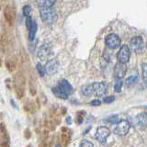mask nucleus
Returning <instances> with one entry per match:
<instances>
[{"mask_svg": "<svg viewBox=\"0 0 147 147\" xmlns=\"http://www.w3.org/2000/svg\"><path fill=\"white\" fill-rule=\"evenodd\" d=\"M30 12H31V7H30V6H29V5H27V6H24V7H23V15H24L25 17H29Z\"/></svg>", "mask_w": 147, "mask_h": 147, "instance_id": "4be33fe9", "label": "nucleus"}, {"mask_svg": "<svg viewBox=\"0 0 147 147\" xmlns=\"http://www.w3.org/2000/svg\"><path fill=\"white\" fill-rule=\"evenodd\" d=\"M4 15H5V18H6L7 22L10 26H12L13 23H14V13L11 10V7H7L6 8H5Z\"/></svg>", "mask_w": 147, "mask_h": 147, "instance_id": "ddd939ff", "label": "nucleus"}, {"mask_svg": "<svg viewBox=\"0 0 147 147\" xmlns=\"http://www.w3.org/2000/svg\"><path fill=\"white\" fill-rule=\"evenodd\" d=\"M46 71L49 74V75H54L55 73H57L58 68H59V63L57 62V60L52 59L49 60V61L46 63Z\"/></svg>", "mask_w": 147, "mask_h": 147, "instance_id": "6e6552de", "label": "nucleus"}, {"mask_svg": "<svg viewBox=\"0 0 147 147\" xmlns=\"http://www.w3.org/2000/svg\"><path fill=\"white\" fill-rule=\"evenodd\" d=\"M110 135V131L107 127H99L96 132V139L100 142H104Z\"/></svg>", "mask_w": 147, "mask_h": 147, "instance_id": "39448f33", "label": "nucleus"}, {"mask_svg": "<svg viewBox=\"0 0 147 147\" xmlns=\"http://www.w3.org/2000/svg\"><path fill=\"white\" fill-rule=\"evenodd\" d=\"M142 79L144 84L147 86V63L142 64Z\"/></svg>", "mask_w": 147, "mask_h": 147, "instance_id": "6ab92c4d", "label": "nucleus"}, {"mask_svg": "<svg viewBox=\"0 0 147 147\" xmlns=\"http://www.w3.org/2000/svg\"><path fill=\"white\" fill-rule=\"evenodd\" d=\"M115 100V98L113 96H106V98L103 99V102L104 103H107V104H109V103H111L113 102V101Z\"/></svg>", "mask_w": 147, "mask_h": 147, "instance_id": "5701e85b", "label": "nucleus"}, {"mask_svg": "<svg viewBox=\"0 0 147 147\" xmlns=\"http://www.w3.org/2000/svg\"><path fill=\"white\" fill-rule=\"evenodd\" d=\"M93 87H94V94L98 96H104L107 93V86L104 83H94Z\"/></svg>", "mask_w": 147, "mask_h": 147, "instance_id": "9d476101", "label": "nucleus"}, {"mask_svg": "<svg viewBox=\"0 0 147 147\" xmlns=\"http://www.w3.org/2000/svg\"><path fill=\"white\" fill-rule=\"evenodd\" d=\"M130 128H131V125L127 121H121L117 124V126L115 127L114 133H116V134L119 136H124L129 132Z\"/></svg>", "mask_w": 147, "mask_h": 147, "instance_id": "7ed1b4c3", "label": "nucleus"}, {"mask_svg": "<svg viewBox=\"0 0 147 147\" xmlns=\"http://www.w3.org/2000/svg\"><path fill=\"white\" fill-rule=\"evenodd\" d=\"M81 92L83 95L85 96H90L94 93V87H93V84L92 85H85L81 87Z\"/></svg>", "mask_w": 147, "mask_h": 147, "instance_id": "4468645a", "label": "nucleus"}, {"mask_svg": "<svg viewBox=\"0 0 147 147\" xmlns=\"http://www.w3.org/2000/svg\"><path fill=\"white\" fill-rule=\"evenodd\" d=\"M101 104V101L98 100V99H95V100H92L90 102V105L91 106H99Z\"/></svg>", "mask_w": 147, "mask_h": 147, "instance_id": "a878e982", "label": "nucleus"}, {"mask_svg": "<svg viewBox=\"0 0 147 147\" xmlns=\"http://www.w3.org/2000/svg\"><path fill=\"white\" fill-rule=\"evenodd\" d=\"M30 32H29V37H30V40H33L34 38H35V34L37 32V23L35 21L32 22V24L30 26V28L29 29Z\"/></svg>", "mask_w": 147, "mask_h": 147, "instance_id": "f3484780", "label": "nucleus"}, {"mask_svg": "<svg viewBox=\"0 0 147 147\" xmlns=\"http://www.w3.org/2000/svg\"><path fill=\"white\" fill-rule=\"evenodd\" d=\"M130 46L132 51H134L136 53L142 52V47H144V40H142V37L136 36L133 37L130 41Z\"/></svg>", "mask_w": 147, "mask_h": 147, "instance_id": "423d86ee", "label": "nucleus"}, {"mask_svg": "<svg viewBox=\"0 0 147 147\" xmlns=\"http://www.w3.org/2000/svg\"><path fill=\"white\" fill-rule=\"evenodd\" d=\"M32 21L31 20V18H29V17H27V20H26V25H27V27H28V29H30V26H31V24H32Z\"/></svg>", "mask_w": 147, "mask_h": 147, "instance_id": "bb28decb", "label": "nucleus"}, {"mask_svg": "<svg viewBox=\"0 0 147 147\" xmlns=\"http://www.w3.org/2000/svg\"><path fill=\"white\" fill-rule=\"evenodd\" d=\"M106 45L110 49H116L121 45V39L116 34H109L106 37Z\"/></svg>", "mask_w": 147, "mask_h": 147, "instance_id": "20e7f679", "label": "nucleus"}, {"mask_svg": "<svg viewBox=\"0 0 147 147\" xmlns=\"http://www.w3.org/2000/svg\"><path fill=\"white\" fill-rule=\"evenodd\" d=\"M56 0H38V4L40 7H53Z\"/></svg>", "mask_w": 147, "mask_h": 147, "instance_id": "dca6fc26", "label": "nucleus"}, {"mask_svg": "<svg viewBox=\"0 0 147 147\" xmlns=\"http://www.w3.org/2000/svg\"><path fill=\"white\" fill-rule=\"evenodd\" d=\"M122 85H123V82L121 80V78H119V80H118L116 83H115V85H114L115 92H121V87H122Z\"/></svg>", "mask_w": 147, "mask_h": 147, "instance_id": "412c9836", "label": "nucleus"}, {"mask_svg": "<svg viewBox=\"0 0 147 147\" xmlns=\"http://www.w3.org/2000/svg\"><path fill=\"white\" fill-rule=\"evenodd\" d=\"M52 54V50L48 44H42V46L38 51V57L41 61H46L51 57Z\"/></svg>", "mask_w": 147, "mask_h": 147, "instance_id": "0eeeda50", "label": "nucleus"}, {"mask_svg": "<svg viewBox=\"0 0 147 147\" xmlns=\"http://www.w3.org/2000/svg\"><path fill=\"white\" fill-rule=\"evenodd\" d=\"M137 124L141 129H145L147 127V113L146 112H141L137 115L136 117Z\"/></svg>", "mask_w": 147, "mask_h": 147, "instance_id": "f8f14e48", "label": "nucleus"}, {"mask_svg": "<svg viewBox=\"0 0 147 147\" xmlns=\"http://www.w3.org/2000/svg\"><path fill=\"white\" fill-rule=\"evenodd\" d=\"M126 70H127L126 63L119 62V63H117L116 66L114 68V76L117 78H122L124 76H125Z\"/></svg>", "mask_w": 147, "mask_h": 147, "instance_id": "1a4fd4ad", "label": "nucleus"}, {"mask_svg": "<svg viewBox=\"0 0 147 147\" xmlns=\"http://www.w3.org/2000/svg\"><path fill=\"white\" fill-rule=\"evenodd\" d=\"M130 56H131V51L130 48L128 47L127 45H123L119 49L117 58L118 61L119 63H127L130 60Z\"/></svg>", "mask_w": 147, "mask_h": 147, "instance_id": "f03ea898", "label": "nucleus"}, {"mask_svg": "<svg viewBox=\"0 0 147 147\" xmlns=\"http://www.w3.org/2000/svg\"><path fill=\"white\" fill-rule=\"evenodd\" d=\"M53 94L57 96V98H60L62 99H66L68 98V95L66 93H64V92L58 86L57 87H53Z\"/></svg>", "mask_w": 147, "mask_h": 147, "instance_id": "2eb2a0df", "label": "nucleus"}, {"mask_svg": "<svg viewBox=\"0 0 147 147\" xmlns=\"http://www.w3.org/2000/svg\"><path fill=\"white\" fill-rule=\"evenodd\" d=\"M40 18L42 21L46 22V23H53L57 18V15L55 11L52 8V7H40Z\"/></svg>", "mask_w": 147, "mask_h": 147, "instance_id": "f257e3e1", "label": "nucleus"}, {"mask_svg": "<svg viewBox=\"0 0 147 147\" xmlns=\"http://www.w3.org/2000/svg\"><path fill=\"white\" fill-rule=\"evenodd\" d=\"M118 116L117 115H114V116H111V117H109V122H111V123H118Z\"/></svg>", "mask_w": 147, "mask_h": 147, "instance_id": "b1692460", "label": "nucleus"}, {"mask_svg": "<svg viewBox=\"0 0 147 147\" xmlns=\"http://www.w3.org/2000/svg\"><path fill=\"white\" fill-rule=\"evenodd\" d=\"M36 69H37V71H38L39 75L41 76H43L45 75V73L47 72V71H46V67H44L43 65H41L40 63H37Z\"/></svg>", "mask_w": 147, "mask_h": 147, "instance_id": "aec40b11", "label": "nucleus"}, {"mask_svg": "<svg viewBox=\"0 0 147 147\" xmlns=\"http://www.w3.org/2000/svg\"><path fill=\"white\" fill-rule=\"evenodd\" d=\"M80 146H94V144H91L90 142H88V141H86V140H84L83 141L81 144H80Z\"/></svg>", "mask_w": 147, "mask_h": 147, "instance_id": "393cba45", "label": "nucleus"}, {"mask_svg": "<svg viewBox=\"0 0 147 147\" xmlns=\"http://www.w3.org/2000/svg\"><path fill=\"white\" fill-rule=\"evenodd\" d=\"M57 86L60 87V88H61L64 92V93H66L68 96L71 95L73 93V91H74L72 86L69 84V82L66 81V80H61V81L58 83V86Z\"/></svg>", "mask_w": 147, "mask_h": 147, "instance_id": "9b49d317", "label": "nucleus"}, {"mask_svg": "<svg viewBox=\"0 0 147 147\" xmlns=\"http://www.w3.org/2000/svg\"><path fill=\"white\" fill-rule=\"evenodd\" d=\"M137 82H138V77L136 76H131L127 78L126 81H125V84L127 86L131 87L133 86H135L137 84Z\"/></svg>", "mask_w": 147, "mask_h": 147, "instance_id": "a211bd4d", "label": "nucleus"}]
</instances>
